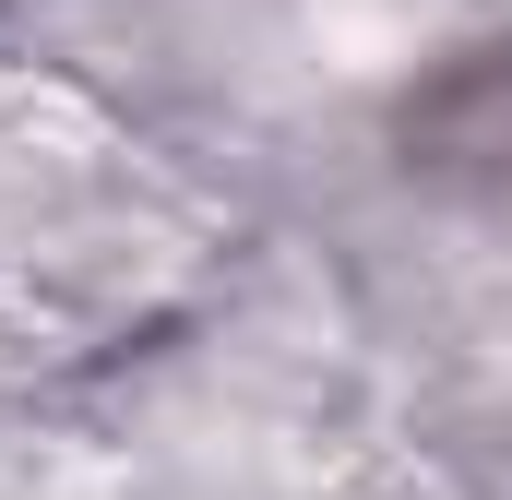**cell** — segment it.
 <instances>
[{
	"instance_id": "obj_1",
	"label": "cell",
	"mask_w": 512,
	"mask_h": 500,
	"mask_svg": "<svg viewBox=\"0 0 512 500\" xmlns=\"http://www.w3.org/2000/svg\"><path fill=\"white\" fill-rule=\"evenodd\" d=\"M393 155L417 179H512V36H477L453 60H429L393 108Z\"/></svg>"
}]
</instances>
